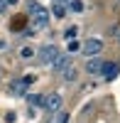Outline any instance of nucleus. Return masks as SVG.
Here are the masks:
<instances>
[{
    "mask_svg": "<svg viewBox=\"0 0 120 123\" xmlns=\"http://www.w3.org/2000/svg\"><path fill=\"white\" fill-rule=\"evenodd\" d=\"M61 76H64L66 81H76V69H74V67H66V69L61 71Z\"/></svg>",
    "mask_w": 120,
    "mask_h": 123,
    "instance_id": "nucleus-11",
    "label": "nucleus"
},
{
    "mask_svg": "<svg viewBox=\"0 0 120 123\" xmlns=\"http://www.w3.org/2000/svg\"><path fill=\"white\" fill-rule=\"evenodd\" d=\"M76 35H78V27H76V25H71V27L64 30V37H66V39H76Z\"/></svg>",
    "mask_w": 120,
    "mask_h": 123,
    "instance_id": "nucleus-13",
    "label": "nucleus"
},
{
    "mask_svg": "<svg viewBox=\"0 0 120 123\" xmlns=\"http://www.w3.org/2000/svg\"><path fill=\"white\" fill-rule=\"evenodd\" d=\"M52 10H54V15H56V17H64V15H66V5H64V3H54Z\"/></svg>",
    "mask_w": 120,
    "mask_h": 123,
    "instance_id": "nucleus-12",
    "label": "nucleus"
},
{
    "mask_svg": "<svg viewBox=\"0 0 120 123\" xmlns=\"http://www.w3.org/2000/svg\"><path fill=\"white\" fill-rule=\"evenodd\" d=\"M27 101H29V106H42V101H44V96H37V94H29V96H27Z\"/></svg>",
    "mask_w": 120,
    "mask_h": 123,
    "instance_id": "nucleus-15",
    "label": "nucleus"
},
{
    "mask_svg": "<svg viewBox=\"0 0 120 123\" xmlns=\"http://www.w3.org/2000/svg\"><path fill=\"white\" fill-rule=\"evenodd\" d=\"M5 7H7V5H5V0H0V12H5Z\"/></svg>",
    "mask_w": 120,
    "mask_h": 123,
    "instance_id": "nucleus-18",
    "label": "nucleus"
},
{
    "mask_svg": "<svg viewBox=\"0 0 120 123\" xmlns=\"http://www.w3.org/2000/svg\"><path fill=\"white\" fill-rule=\"evenodd\" d=\"M118 42H120V30H118Z\"/></svg>",
    "mask_w": 120,
    "mask_h": 123,
    "instance_id": "nucleus-22",
    "label": "nucleus"
},
{
    "mask_svg": "<svg viewBox=\"0 0 120 123\" xmlns=\"http://www.w3.org/2000/svg\"><path fill=\"white\" fill-rule=\"evenodd\" d=\"M49 69H52V71H56V74H61V71L66 69V67H71V57H69V54H56L52 62H49V64H47Z\"/></svg>",
    "mask_w": 120,
    "mask_h": 123,
    "instance_id": "nucleus-3",
    "label": "nucleus"
},
{
    "mask_svg": "<svg viewBox=\"0 0 120 123\" xmlns=\"http://www.w3.org/2000/svg\"><path fill=\"white\" fill-rule=\"evenodd\" d=\"M5 5H17V0H5Z\"/></svg>",
    "mask_w": 120,
    "mask_h": 123,
    "instance_id": "nucleus-20",
    "label": "nucleus"
},
{
    "mask_svg": "<svg viewBox=\"0 0 120 123\" xmlns=\"http://www.w3.org/2000/svg\"><path fill=\"white\" fill-rule=\"evenodd\" d=\"M66 5H69V10H71V12H76V15L86 10V3H83V0H69Z\"/></svg>",
    "mask_w": 120,
    "mask_h": 123,
    "instance_id": "nucleus-8",
    "label": "nucleus"
},
{
    "mask_svg": "<svg viewBox=\"0 0 120 123\" xmlns=\"http://www.w3.org/2000/svg\"><path fill=\"white\" fill-rule=\"evenodd\" d=\"M101 49H103V42H101L98 37H88L86 42L81 44V52H83L88 59H91V57H98V54H101Z\"/></svg>",
    "mask_w": 120,
    "mask_h": 123,
    "instance_id": "nucleus-2",
    "label": "nucleus"
},
{
    "mask_svg": "<svg viewBox=\"0 0 120 123\" xmlns=\"http://www.w3.org/2000/svg\"><path fill=\"white\" fill-rule=\"evenodd\" d=\"M32 81H34V74H27V76L22 79V84H25V86H29V84H32Z\"/></svg>",
    "mask_w": 120,
    "mask_h": 123,
    "instance_id": "nucleus-17",
    "label": "nucleus"
},
{
    "mask_svg": "<svg viewBox=\"0 0 120 123\" xmlns=\"http://www.w3.org/2000/svg\"><path fill=\"white\" fill-rule=\"evenodd\" d=\"M42 104H44V108H47V111H52V113H59V111H61V96H59V94H49V96L42 101Z\"/></svg>",
    "mask_w": 120,
    "mask_h": 123,
    "instance_id": "nucleus-4",
    "label": "nucleus"
},
{
    "mask_svg": "<svg viewBox=\"0 0 120 123\" xmlns=\"http://www.w3.org/2000/svg\"><path fill=\"white\" fill-rule=\"evenodd\" d=\"M5 47H7V42H5V39H0V52H3Z\"/></svg>",
    "mask_w": 120,
    "mask_h": 123,
    "instance_id": "nucleus-19",
    "label": "nucleus"
},
{
    "mask_svg": "<svg viewBox=\"0 0 120 123\" xmlns=\"http://www.w3.org/2000/svg\"><path fill=\"white\" fill-rule=\"evenodd\" d=\"M20 57H22V59H32L34 57V47H22V49H20Z\"/></svg>",
    "mask_w": 120,
    "mask_h": 123,
    "instance_id": "nucleus-14",
    "label": "nucleus"
},
{
    "mask_svg": "<svg viewBox=\"0 0 120 123\" xmlns=\"http://www.w3.org/2000/svg\"><path fill=\"white\" fill-rule=\"evenodd\" d=\"M25 91H27V86L22 84V81H15V84L10 86V94H15V96H22Z\"/></svg>",
    "mask_w": 120,
    "mask_h": 123,
    "instance_id": "nucleus-9",
    "label": "nucleus"
},
{
    "mask_svg": "<svg viewBox=\"0 0 120 123\" xmlns=\"http://www.w3.org/2000/svg\"><path fill=\"white\" fill-rule=\"evenodd\" d=\"M56 54H59V49H56L54 44H44L42 49H39V62H42V64H49Z\"/></svg>",
    "mask_w": 120,
    "mask_h": 123,
    "instance_id": "nucleus-5",
    "label": "nucleus"
},
{
    "mask_svg": "<svg viewBox=\"0 0 120 123\" xmlns=\"http://www.w3.org/2000/svg\"><path fill=\"white\" fill-rule=\"evenodd\" d=\"M66 52H69V54L81 52V42H78V39H69V42H66Z\"/></svg>",
    "mask_w": 120,
    "mask_h": 123,
    "instance_id": "nucleus-10",
    "label": "nucleus"
},
{
    "mask_svg": "<svg viewBox=\"0 0 120 123\" xmlns=\"http://www.w3.org/2000/svg\"><path fill=\"white\" fill-rule=\"evenodd\" d=\"M118 71H120V67H118V64H113V62H108V64H103V67H101V74H103V79H105V81H113V79L118 76Z\"/></svg>",
    "mask_w": 120,
    "mask_h": 123,
    "instance_id": "nucleus-6",
    "label": "nucleus"
},
{
    "mask_svg": "<svg viewBox=\"0 0 120 123\" xmlns=\"http://www.w3.org/2000/svg\"><path fill=\"white\" fill-rule=\"evenodd\" d=\"M54 3H64V5H66V3H69V0H54Z\"/></svg>",
    "mask_w": 120,
    "mask_h": 123,
    "instance_id": "nucleus-21",
    "label": "nucleus"
},
{
    "mask_svg": "<svg viewBox=\"0 0 120 123\" xmlns=\"http://www.w3.org/2000/svg\"><path fill=\"white\" fill-rule=\"evenodd\" d=\"M101 67H103V62L96 59V57H91L86 62V71H88V74H101Z\"/></svg>",
    "mask_w": 120,
    "mask_h": 123,
    "instance_id": "nucleus-7",
    "label": "nucleus"
},
{
    "mask_svg": "<svg viewBox=\"0 0 120 123\" xmlns=\"http://www.w3.org/2000/svg\"><path fill=\"white\" fill-rule=\"evenodd\" d=\"M27 15H29V20H32V27H37V30H47V27H49V10H47L44 5L29 3Z\"/></svg>",
    "mask_w": 120,
    "mask_h": 123,
    "instance_id": "nucleus-1",
    "label": "nucleus"
},
{
    "mask_svg": "<svg viewBox=\"0 0 120 123\" xmlns=\"http://www.w3.org/2000/svg\"><path fill=\"white\" fill-rule=\"evenodd\" d=\"M0 81H3V71H0Z\"/></svg>",
    "mask_w": 120,
    "mask_h": 123,
    "instance_id": "nucleus-23",
    "label": "nucleus"
},
{
    "mask_svg": "<svg viewBox=\"0 0 120 123\" xmlns=\"http://www.w3.org/2000/svg\"><path fill=\"white\" fill-rule=\"evenodd\" d=\"M52 123H69V113H66V111H59L56 118H54Z\"/></svg>",
    "mask_w": 120,
    "mask_h": 123,
    "instance_id": "nucleus-16",
    "label": "nucleus"
}]
</instances>
